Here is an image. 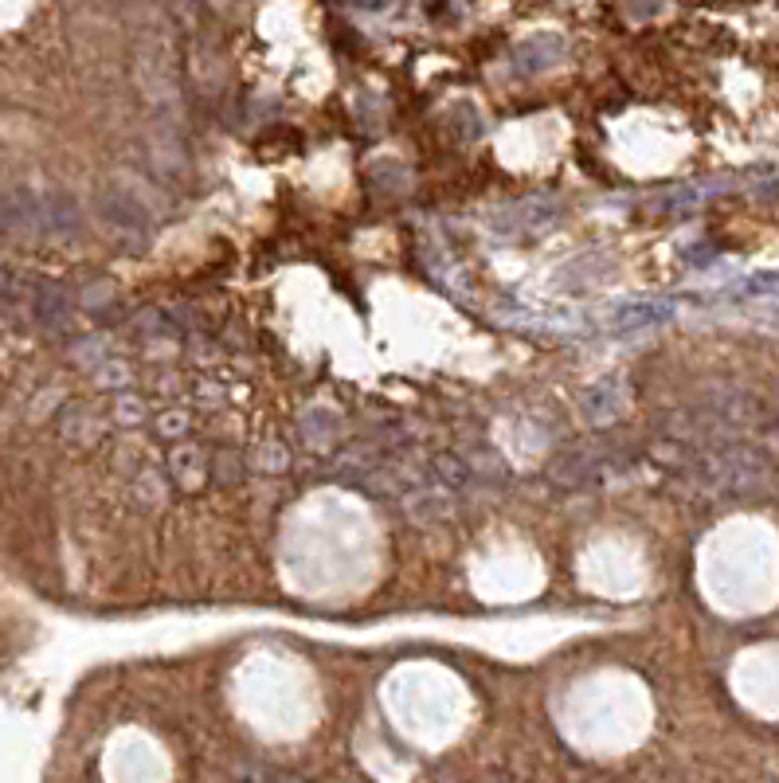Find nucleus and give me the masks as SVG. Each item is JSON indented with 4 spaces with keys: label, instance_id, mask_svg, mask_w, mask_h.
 <instances>
[{
    "label": "nucleus",
    "instance_id": "nucleus-1",
    "mask_svg": "<svg viewBox=\"0 0 779 783\" xmlns=\"http://www.w3.org/2000/svg\"><path fill=\"white\" fill-rule=\"evenodd\" d=\"M138 83L153 106H169L177 98V71L173 55L161 40H145L138 51Z\"/></svg>",
    "mask_w": 779,
    "mask_h": 783
},
{
    "label": "nucleus",
    "instance_id": "nucleus-2",
    "mask_svg": "<svg viewBox=\"0 0 779 783\" xmlns=\"http://www.w3.org/2000/svg\"><path fill=\"white\" fill-rule=\"evenodd\" d=\"M560 55H564V44H560L556 36H537V40H529V44L517 47V71L537 75V71L552 67Z\"/></svg>",
    "mask_w": 779,
    "mask_h": 783
},
{
    "label": "nucleus",
    "instance_id": "nucleus-3",
    "mask_svg": "<svg viewBox=\"0 0 779 783\" xmlns=\"http://www.w3.org/2000/svg\"><path fill=\"white\" fill-rule=\"evenodd\" d=\"M619 408V388H615V380H599L596 388H588V396H584V415L588 419H607V415H615Z\"/></svg>",
    "mask_w": 779,
    "mask_h": 783
},
{
    "label": "nucleus",
    "instance_id": "nucleus-4",
    "mask_svg": "<svg viewBox=\"0 0 779 783\" xmlns=\"http://www.w3.org/2000/svg\"><path fill=\"white\" fill-rule=\"evenodd\" d=\"M619 325H654V322H666L670 318V302H631L623 306L619 314Z\"/></svg>",
    "mask_w": 779,
    "mask_h": 783
},
{
    "label": "nucleus",
    "instance_id": "nucleus-5",
    "mask_svg": "<svg viewBox=\"0 0 779 783\" xmlns=\"http://www.w3.org/2000/svg\"><path fill=\"white\" fill-rule=\"evenodd\" d=\"M357 4H372V8H376V4H384V0H357Z\"/></svg>",
    "mask_w": 779,
    "mask_h": 783
}]
</instances>
